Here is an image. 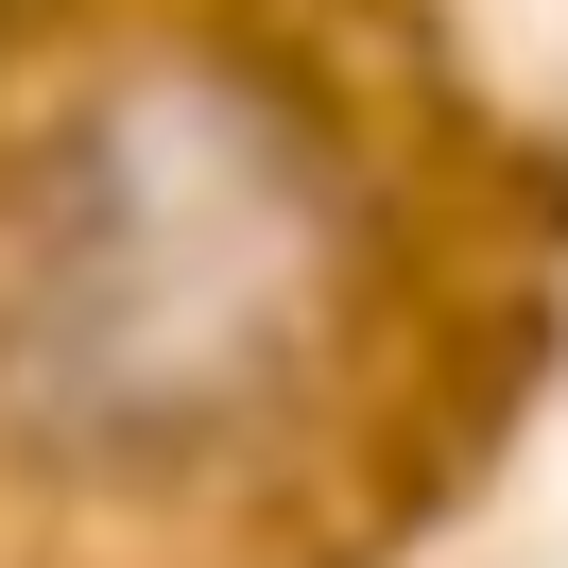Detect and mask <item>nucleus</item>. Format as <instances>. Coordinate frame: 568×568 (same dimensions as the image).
Here are the masks:
<instances>
[{
    "instance_id": "f257e3e1",
    "label": "nucleus",
    "mask_w": 568,
    "mask_h": 568,
    "mask_svg": "<svg viewBox=\"0 0 568 568\" xmlns=\"http://www.w3.org/2000/svg\"><path fill=\"white\" fill-rule=\"evenodd\" d=\"M311 242L327 190L311 139L242 87H155V104L87 121L52 190L18 207V276H0V396L70 465H173L224 448V414L293 379L311 327Z\"/></svg>"
}]
</instances>
